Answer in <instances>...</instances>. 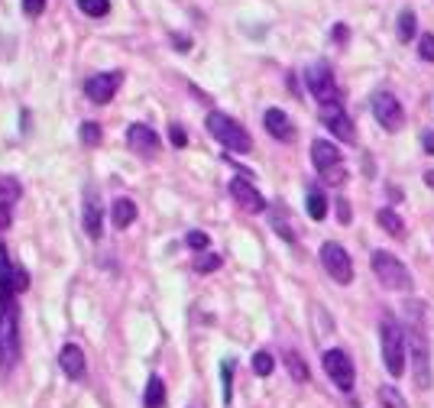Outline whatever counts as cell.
<instances>
[{
	"instance_id": "obj_1",
	"label": "cell",
	"mask_w": 434,
	"mask_h": 408,
	"mask_svg": "<svg viewBox=\"0 0 434 408\" xmlns=\"http://www.w3.org/2000/svg\"><path fill=\"white\" fill-rule=\"evenodd\" d=\"M13 262L0 240V363H13L20 354V311H16Z\"/></svg>"
},
{
	"instance_id": "obj_2",
	"label": "cell",
	"mask_w": 434,
	"mask_h": 408,
	"mask_svg": "<svg viewBox=\"0 0 434 408\" xmlns=\"http://www.w3.org/2000/svg\"><path fill=\"white\" fill-rule=\"evenodd\" d=\"M205 127H207V133L221 143V146L234 149V153H250V149H253L250 133L236 124L230 114H224V110H211V114H207V120H205Z\"/></svg>"
},
{
	"instance_id": "obj_3",
	"label": "cell",
	"mask_w": 434,
	"mask_h": 408,
	"mask_svg": "<svg viewBox=\"0 0 434 408\" xmlns=\"http://www.w3.org/2000/svg\"><path fill=\"white\" fill-rule=\"evenodd\" d=\"M379 337H382V363L392 379H399L405 373V331L402 324L392 317H382L379 324Z\"/></svg>"
},
{
	"instance_id": "obj_4",
	"label": "cell",
	"mask_w": 434,
	"mask_h": 408,
	"mask_svg": "<svg viewBox=\"0 0 434 408\" xmlns=\"http://www.w3.org/2000/svg\"><path fill=\"white\" fill-rule=\"evenodd\" d=\"M373 272L379 276V282L386 285V288H392V292H409L411 288V272L405 269L392 253H386V250H376L373 253Z\"/></svg>"
},
{
	"instance_id": "obj_5",
	"label": "cell",
	"mask_w": 434,
	"mask_h": 408,
	"mask_svg": "<svg viewBox=\"0 0 434 408\" xmlns=\"http://www.w3.org/2000/svg\"><path fill=\"white\" fill-rule=\"evenodd\" d=\"M305 81H308V91L314 94V100H318V104H341V88H337L334 71H331L328 62L308 65Z\"/></svg>"
},
{
	"instance_id": "obj_6",
	"label": "cell",
	"mask_w": 434,
	"mask_h": 408,
	"mask_svg": "<svg viewBox=\"0 0 434 408\" xmlns=\"http://www.w3.org/2000/svg\"><path fill=\"white\" fill-rule=\"evenodd\" d=\"M312 162H314V169L321 172V178L331 182V185H341L343 178H347V172L341 165V153H337V146L328 143V139H314L312 143Z\"/></svg>"
},
{
	"instance_id": "obj_7",
	"label": "cell",
	"mask_w": 434,
	"mask_h": 408,
	"mask_svg": "<svg viewBox=\"0 0 434 408\" xmlns=\"http://www.w3.org/2000/svg\"><path fill=\"white\" fill-rule=\"evenodd\" d=\"M321 262H324V269H328V276L334 279V282H341V285L353 282V260L341 243L328 240V243L321 247Z\"/></svg>"
},
{
	"instance_id": "obj_8",
	"label": "cell",
	"mask_w": 434,
	"mask_h": 408,
	"mask_svg": "<svg viewBox=\"0 0 434 408\" xmlns=\"http://www.w3.org/2000/svg\"><path fill=\"white\" fill-rule=\"evenodd\" d=\"M120 85H123V71H98V75L84 81V94H88L91 104H107V100H114Z\"/></svg>"
},
{
	"instance_id": "obj_9",
	"label": "cell",
	"mask_w": 434,
	"mask_h": 408,
	"mask_svg": "<svg viewBox=\"0 0 434 408\" xmlns=\"http://www.w3.org/2000/svg\"><path fill=\"white\" fill-rule=\"evenodd\" d=\"M321 363H324V373L331 376V383H334L341 392H350V389H353V379H357L350 356L343 354V350H328Z\"/></svg>"
},
{
	"instance_id": "obj_10",
	"label": "cell",
	"mask_w": 434,
	"mask_h": 408,
	"mask_svg": "<svg viewBox=\"0 0 434 408\" xmlns=\"http://www.w3.org/2000/svg\"><path fill=\"white\" fill-rule=\"evenodd\" d=\"M373 114L386 130H402L405 124V110L399 104V98L392 91H376L373 94Z\"/></svg>"
},
{
	"instance_id": "obj_11",
	"label": "cell",
	"mask_w": 434,
	"mask_h": 408,
	"mask_svg": "<svg viewBox=\"0 0 434 408\" xmlns=\"http://www.w3.org/2000/svg\"><path fill=\"white\" fill-rule=\"evenodd\" d=\"M321 124L328 127L341 143H357V130H353L350 117L343 114L341 104H321Z\"/></svg>"
},
{
	"instance_id": "obj_12",
	"label": "cell",
	"mask_w": 434,
	"mask_h": 408,
	"mask_svg": "<svg viewBox=\"0 0 434 408\" xmlns=\"http://www.w3.org/2000/svg\"><path fill=\"white\" fill-rule=\"evenodd\" d=\"M411 363H415V385L431 389V354H428V337L421 331H411Z\"/></svg>"
},
{
	"instance_id": "obj_13",
	"label": "cell",
	"mask_w": 434,
	"mask_h": 408,
	"mask_svg": "<svg viewBox=\"0 0 434 408\" xmlns=\"http://www.w3.org/2000/svg\"><path fill=\"white\" fill-rule=\"evenodd\" d=\"M101 214H104V208H101V194L94 185L84 188V201H81V221H84V231H88V237L98 240L101 233H104V221H101Z\"/></svg>"
},
{
	"instance_id": "obj_14",
	"label": "cell",
	"mask_w": 434,
	"mask_h": 408,
	"mask_svg": "<svg viewBox=\"0 0 434 408\" xmlns=\"http://www.w3.org/2000/svg\"><path fill=\"white\" fill-rule=\"evenodd\" d=\"M127 143L133 146V153H139L143 159L159 153V133L146 124H130L127 127Z\"/></svg>"
},
{
	"instance_id": "obj_15",
	"label": "cell",
	"mask_w": 434,
	"mask_h": 408,
	"mask_svg": "<svg viewBox=\"0 0 434 408\" xmlns=\"http://www.w3.org/2000/svg\"><path fill=\"white\" fill-rule=\"evenodd\" d=\"M230 194H234L236 204H240L244 211H250V214H259V211L269 208L266 201H263V194L253 188L250 178H234V182H230Z\"/></svg>"
},
{
	"instance_id": "obj_16",
	"label": "cell",
	"mask_w": 434,
	"mask_h": 408,
	"mask_svg": "<svg viewBox=\"0 0 434 408\" xmlns=\"http://www.w3.org/2000/svg\"><path fill=\"white\" fill-rule=\"evenodd\" d=\"M263 127H266L269 136H275L279 143H292V139H295V127H292L289 114L279 107H269L266 114H263Z\"/></svg>"
},
{
	"instance_id": "obj_17",
	"label": "cell",
	"mask_w": 434,
	"mask_h": 408,
	"mask_svg": "<svg viewBox=\"0 0 434 408\" xmlns=\"http://www.w3.org/2000/svg\"><path fill=\"white\" fill-rule=\"evenodd\" d=\"M59 366H62V373H65L69 379H81L84 370H88L81 346H78V344H65V346H62V350H59Z\"/></svg>"
},
{
	"instance_id": "obj_18",
	"label": "cell",
	"mask_w": 434,
	"mask_h": 408,
	"mask_svg": "<svg viewBox=\"0 0 434 408\" xmlns=\"http://www.w3.org/2000/svg\"><path fill=\"white\" fill-rule=\"evenodd\" d=\"M133 221H137V204L130 198H117L114 204H110V223H114L117 231H123V227H130Z\"/></svg>"
},
{
	"instance_id": "obj_19",
	"label": "cell",
	"mask_w": 434,
	"mask_h": 408,
	"mask_svg": "<svg viewBox=\"0 0 434 408\" xmlns=\"http://www.w3.org/2000/svg\"><path fill=\"white\" fill-rule=\"evenodd\" d=\"M269 223H273V231L279 233L282 240H295V227H292V221H289V214H285V208L273 204V208H269Z\"/></svg>"
},
{
	"instance_id": "obj_20",
	"label": "cell",
	"mask_w": 434,
	"mask_h": 408,
	"mask_svg": "<svg viewBox=\"0 0 434 408\" xmlns=\"http://www.w3.org/2000/svg\"><path fill=\"white\" fill-rule=\"evenodd\" d=\"M20 194H23V185H20L16 178L0 175V204H7V208H13L16 201H20Z\"/></svg>"
},
{
	"instance_id": "obj_21",
	"label": "cell",
	"mask_w": 434,
	"mask_h": 408,
	"mask_svg": "<svg viewBox=\"0 0 434 408\" xmlns=\"http://www.w3.org/2000/svg\"><path fill=\"white\" fill-rule=\"evenodd\" d=\"M376 221H379V227H382L386 233H392V237H405V223H402V217H399L396 211L382 208L379 214H376Z\"/></svg>"
},
{
	"instance_id": "obj_22",
	"label": "cell",
	"mask_w": 434,
	"mask_h": 408,
	"mask_svg": "<svg viewBox=\"0 0 434 408\" xmlns=\"http://www.w3.org/2000/svg\"><path fill=\"white\" fill-rule=\"evenodd\" d=\"M146 408H162L166 405V383H162L159 376H153L149 383H146Z\"/></svg>"
},
{
	"instance_id": "obj_23",
	"label": "cell",
	"mask_w": 434,
	"mask_h": 408,
	"mask_svg": "<svg viewBox=\"0 0 434 408\" xmlns=\"http://www.w3.org/2000/svg\"><path fill=\"white\" fill-rule=\"evenodd\" d=\"M305 204H308V217H312V221H324V214H328V201H324V194H321L318 188H308Z\"/></svg>"
},
{
	"instance_id": "obj_24",
	"label": "cell",
	"mask_w": 434,
	"mask_h": 408,
	"mask_svg": "<svg viewBox=\"0 0 434 408\" xmlns=\"http://www.w3.org/2000/svg\"><path fill=\"white\" fill-rule=\"evenodd\" d=\"M285 366H289V373H292L295 383H308V366H305V360H302L298 354H285Z\"/></svg>"
},
{
	"instance_id": "obj_25",
	"label": "cell",
	"mask_w": 434,
	"mask_h": 408,
	"mask_svg": "<svg viewBox=\"0 0 434 408\" xmlns=\"http://www.w3.org/2000/svg\"><path fill=\"white\" fill-rule=\"evenodd\" d=\"M379 402H382V408H409L396 385H382V389H379Z\"/></svg>"
},
{
	"instance_id": "obj_26",
	"label": "cell",
	"mask_w": 434,
	"mask_h": 408,
	"mask_svg": "<svg viewBox=\"0 0 434 408\" xmlns=\"http://www.w3.org/2000/svg\"><path fill=\"white\" fill-rule=\"evenodd\" d=\"M399 39H402V42H411V39H415V13H411V10H402V13H399Z\"/></svg>"
},
{
	"instance_id": "obj_27",
	"label": "cell",
	"mask_w": 434,
	"mask_h": 408,
	"mask_svg": "<svg viewBox=\"0 0 434 408\" xmlns=\"http://www.w3.org/2000/svg\"><path fill=\"white\" fill-rule=\"evenodd\" d=\"M273 370H275L273 356H269L266 350H256V354H253V373H256V376H269Z\"/></svg>"
},
{
	"instance_id": "obj_28",
	"label": "cell",
	"mask_w": 434,
	"mask_h": 408,
	"mask_svg": "<svg viewBox=\"0 0 434 408\" xmlns=\"http://www.w3.org/2000/svg\"><path fill=\"white\" fill-rule=\"evenodd\" d=\"M78 136H81L84 146H98V143H101V124H94V120H84L81 130H78Z\"/></svg>"
},
{
	"instance_id": "obj_29",
	"label": "cell",
	"mask_w": 434,
	"mask_h": 408,
	"mask_svg": "<svg viewBox=\"0 0 434 408\" xmlns=\"http://www.w3.org/2000/svg\"><path fill=\"white\" fill-rule=\"evenodd\" d=\"M78 10L88 16H107L110 10V0H78Z\"/></svg>"
},
{
	"instance_id": "obj_30",
	"label": "cell",
	"mask_w": 434,
	"mask_h": 408,
	"mask_svg": "<svg viewBox=\"0 0 434 408\" xmlns=\"http://www.w3.org/2000/svg\"><path fill=\"white\" fill-rule=\"evenodd\" d=\"M214 269H221V256L217 253H201L198 260H195V272H214Z\"/></svg>"
},
{
	"instance_id": "obj_31",
	"label": "cell",
	"mask_w": 434,
	"mask_h": 408,
	"mask_svg": "<svg viewBox=\"0 0 434 408\" xmlns=\"http://www.w3.org/2000/svg\"><path fill=\"white\" fill-rule=\"evenodd\" d=\"M418 55L425 62H434V33H425V36L418 39Z\"/></svg>"
},
{
	"instance_id": "obj_32",
	"label": "cell",
	"mask_w": 434,
	"mask_h": 408,
	"mask_svg": "<svg viewBox=\"0 0 434 408\" xmlns=\"http://www.w3.org/2000/svg\"><path fill=\"white\" fill-rule=\"evenodd\" d=\"M221 379H224V402H230V385H234V363H221Z\"/></svg>"
},
{
	"instance_id": "obj_33",
	"label": "cell",
	"mask_w": 434,
	"mask_h": 408,
	"mask_svg": "<svg viewBox=\"0 0 434 408\" xmlns=\"http://www.w3.org/2000/svg\"><path fill=\"white\" fill-rule=\"evenodd\" d=\"M185 243H188L191 250H198V253H201V250H207V243H211V240H207L205 231H191L188 237H185Z\"/></svg>"
},
{
	"instance_id": "obj_34",
	"label": "cell",
	"mask_w": 434,
	"mask_h": 408,
	"mask_svg": "<svg viewBox=\"0 0 434 408\" xmlns=\"http://www.w3.org/2000/svg\"><path fill=\"white\" fill-rule=\"evenodd\" d=\"M13 285H16V292H20V295L30 288V276H26L23 266H13Z\"/></svg>"
},
{
	"instance_id": "obj_35",
	"label": "cell",
	"mask_w": 434,
	"mask_h": 408,
	"mask_svg": "<svg viewBox=\"0 0 434 408\" xmlns=\"http://www.w3.org/2000/svg\"><path fill=\"white\" fill-rule=\"evenodd\" d=\"M169 136H172V146H178V149H182L185 143H188V133H185L178 124H172V127H169Z\"/></svg>"
},
{
	"instance_id": "obj_36",
	"label": "cell",
	"mask_w": 434,
	"mask_h": 408,
	"mask_svg": "<svg viewBox=\"0 0 434 408\" xmlns=\"http://www.w3.org/2000/svg\"><path fill=\"white\" fill-rule=\"evenodd\" d=\"M46 10V0H23V13H30V16H39Z\"/></svg>"
},
{
	"instance_id": "obj_37",
	"label": "cell",
	"mask_w": 434,
	"mask_h": 408,
	"mask_svg": "<svg viewBox=\"0 0 434 408\" xmlns=\"http://www.w3.org/2000/svg\"><path fill=\"white\" fill-rule=\"evenodd\" d=\"M172 42H176L178 52H188V49H191V39L182 36V33H172Z\"/></svg>"
},
{
	"instance_id": "obj_38",
	"label": "cell",
	"mask_w": 434,
	"mask_h": 408,
	"mask_svg": "<svg viewBox=\"0 0 434 408\" xmlns=\"http://www.w3.org/2000/svg\"><path fill=\"white\" fill-rule=\"evenodd\" d=\"M331 36H334L337 42H347V36H350V30H347V26H343V23H337L334 30H331Z\"/></svg>"
},
{
	"instance_id": "obj_39",
	"label": "cell",
	"mask_w": 434,
	"mask_h": 408,
	"mask_svg": "<svg viewBox=\"0 0 434 408\" xmlns=\"http://www.w3.org/2000/svg\"><path fill=\"white\" fill-rule=\"evenodd\" d=\"M10 221H13L10 208H7V204H0V231H4V227H10Z\"/></svg>"
},
{
	"instance_id": "obj_40",
	"label": "cell",
	"mask_w": 434,
	"mask_h": 408,
	"mask_svg": "<svg viewBox=\"0 0 434 408\" xmlns=\"http://www.w3.org/2000/svg\"><path fill=\"white\" fill-rule=\"evenodd\" d=\"M337 217L343 223H350V208H347V201H337Z\"/></svg>"
},
{
	"instance_id": "obj_41",
	"label": "cell",
	"mask_w": 434,
	"mask_h": 408,
	"mask_svg": "<svg viewBox=\"0 0 434 408\" xmlns=\"http://www.w3.org/2000/svg\"><path fill=\"white\" fill-rule=\"evenodd\" d=\"M421 143H425V153L434 156V133H425V136H421Z\"/></svg>"
},
{
	"instance_id": "obj_42",
	"label": "cell",
	"mask_w": 434,
	"mask_h": 408,
	"mask_svg": "<svg viewBox=\"0 0 434 408\" xmlns=\"http://www.w3.org/2000/svg\"><path fill=\"white\" fill-rule=\"evenodd\" d=\"M425 182H428V185L434 188V172H428V175H425Z\"/></svg>"
}]
</instances>
